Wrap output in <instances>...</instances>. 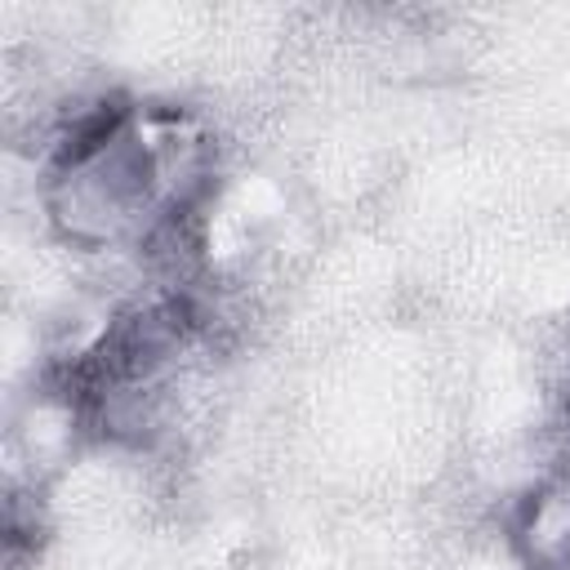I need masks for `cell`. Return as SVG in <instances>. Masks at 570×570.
I'll list each match as a JSON object with an SVG mask.
<instances>
[{"instance_id":"cell-1","label":"cell","mask_w":570,"mask_h":570,"mask_svg":"<svg viewBox=\"0 0 570 570\" xmlns=\"http://www.w3.org/2000/svg\"><path fill=\"white\" fill-rule=\"evenodd\" d=\"M508 539L525 570H570V468L534 481L517 499Z\"/></svg>"}]
</instances>
